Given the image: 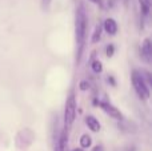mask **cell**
Segmentation results:
<instances>
[{"label":"cell","mask_w":152,"mask_h":151,"mask_svg":"<svg viewBox=\"0 0 152 151\" xmlns=\"http://www.w3.org/2000/svg\"><path fill=\"white\" fill-rule=\"evenodd\" d=\"M87 29H88V18H87L84 5L79 4L76 7L75 12V39L76 45H77V56H76V63H80L81 55H83V50L86 45L87 40Z\"/></svg>","instance_id":"cell-1"},{"label":"cell","mask_w":152,"mask_h":151,"mask_svg":"<svg viewBox=\"0 0 152 151\" xmlns=\"http://www.w3.org/2000/svg\"><path fill=\"white\" fill-rule=\"evenodd\" d=\"M131 80H132V86H134V90H135V92H136V95L139 96L142 100H148L151 96L150 86L144 82V79H143L142 75H140V72L132 71Z\"/></svg>","instance_id":"cell-2"},{"label":"cell","mask_w":152,"mask_h":151,"mask_svg":"<svg viewBox=\"0 0 152 151\" xmlns=\"http://www.w3.org/2000/svg\"><path fill=\"white\" fill-rule=\"evenodd\" d=\"M76 98L74 95V92L69 94V96L67 98L66 102V108H64V130L68 133V130L72 127L75 119H76Z\"/></svg>","instance_id":"cell-3"},{"label":"cell","mask_w":152,"mask_h":151,"mask_svg":"<svg viewBox=\"0 0 152 151\" xmlns=\"http://www.w3.org/2000/svg\"><path fill=\"white\" fill-rule=\"evenodd\" d=\"M96 103H97V106H99L107 115H110L111 118H113V119H116V120L123 119V114L120 112V110H119L118 107H115L113 104H111L110 102L99 100V102H96Z\"/></svg>","instance_id":"cell-4"},{"label":"cell","mask_w":152,"mask_h":151,"mask_svg":"<svg viewBox=\"0 0 152 151\" xmlns=\"http://www.w3.org/2000/svg\"><path fill=\"white\" fill-rule=\"evenodd\" d=\"M142 56L147 63H151V60H152V42H151L150 37H145V39L143 40Z\"/></svg>","instance_id":"cell-5"},{"label":"cell","mask_w":152,"mask_h":151,"mask_svg":"<svg viewBox=\"0 0 152 151\" xmlns=\"http://www.w3.org/2000/svg\"><path fill=\"white\" fill-rule=\"evenodd\" d=\"M102 27L108 35H111V36H113V35L118 34V23H116V20L112 19V18L105 19L104 23L102 24Z\"/></svg>","instance_id":"cell-6"},{"label":"cell","mask_w":152,"mask_h":151,"mask_svg":"<svg viewBox=\"0 0 152 151\" xmlns=\"http://www.w3.org/2000/svg\"><path fill=\"white\" fill-rule=\"evenodd\" d=\"M84 120H86V125L88 126V128L92 131V133H99V131L102 130V125H100V122L94 117V115H87Z\"/></svg>","instance_id":"cell-7"},{"label":"cell","mask_w":152,"mask_h":151,"mask_svg":"<svg viewBox=\"0 0 152 151\" xmlns=\"http://www.w3.org/2000/svg\"><path fill=\"white\" fill-rule=\"evenodd\" d=\"M102 32H103V27H102V24L99 23L96 27H95V31H94V34H92V37H91V43H92V44L99 43V40L102 39Z\"/></svg>","instance_id":"cell-8"},{"label":"cell","mask_w":152,"mask_h":151,"mask_svg":"<svg viewBox=\"0 0 152 151\" xmlns=\"http://www.w3.org/2000/svg\"><path fill=\"white\" fill-rule=\"evenodd\" d=\"M92 146V138L88 134H83L80 136V149H89Z\"/></svg>","instance_id":"cell-9"},{"label":"cell","mask_w":152,"mask_h":151,"mask_svg":"<svg viewBox=\"0 0 152 151\" xmlns=\"http://www.w3.org/2000/svg\"><path fill=\"white\" fill-rule=\"evenodd\" d=\"M140 3V11H142V15L144 16H148L150 13V10H151V0H139Z\"/></svg>","instance_id":"cell-10"},{"label":"cell","mask_w":152,"mask_h":151,"mask_svg":"<svg viewBox=\"0 0 152 151\" xmlns=\"http://www.w3.org/2000/svg\"><path fill=\"white\" fill-rule=\"evenodd\" d=\"M91 68H92V71H94L95 74H100V72L103 71V63H102L100 60H95V62H92Z\"/></svg>","instance_id":"cell-11"},{"label":"cell","mask_w":152,"mask_h":151,"mask_svg":"<svg viewBox=\"0 0 152 151\" xmlns=\"http://www.w3.org/2000/svg\"><path fill=\"white\" fill-rule=\"evenodd\" d=\"M113 54H115V45H113V44H108L107 48H105V55H107L108 58H112Z\"/></svg>","instance_id":"cell-12"},{"label":"cell","mask_w":152,"mask_h":151,"mask_svg":"<svg viewBox=\"0 0 152 151\" xmlns=\"http://www.w3.org/2000/svg\"><path fill=\"white\" fill-rule=\"evenodd\" d=\"M79 88H80L81 91L88 90V88H89V83L87 82V80H81V82H80V87H79Z\"/></svg>","instance_id":"cell-13"},{"label":"cell","mask_w":152,"mask_h":151,"mask_svg":"<svg viewBox=\"0 0 152 151\" xmlns=\"http://www.w3.org/2000/svg\"><path fill=\"white\" fill-rule=\"evenodd\" d=\"M51 1H52V0H42V7H43V10L47 11L48 8H50V5H51Z\"/></svg>","instance_id":"cell-14"},{"label":"cell","mask_w":152,"mask_h":151,"mask_svg":"<svg viewBox=\"0 0 152 151\" xmlns=\"http://www.w3.org/2000/svg\"><path fill=\"white\" fill-rule=\"evenodd\" d=\"M91 1L92 4H96V5H103V0H88Z\"/></svg>","instance_id":"cell-15"},{"label":"cell","mask_w":152,"mask_h":151,"mask_svg":"<svg viewBox=\"0 0 152 151\" xmlns=\"http://www.w3.org/2000/svg\"><path fill=\"white\" fill-rule=\"evenodd\" d=\"M92 151H103V150H102V147L100 146H95L94 149H92Z\"/></svg>","instance_id":"cell-16"},{"label":"cell","mask_w":152,"mask_h":151,"mask_svg":"<svg viewBox=\"0 0 152 151\" xmlns=\"http://www.w3.org/2000/svg\"><path fill=\"white\" fill-rule=\"evenodd\" d=\"M74 151H84V150H83V149H80V147H79V149H75Z\"/></svg>","instance_id":"cell-17"}]
</instances>
